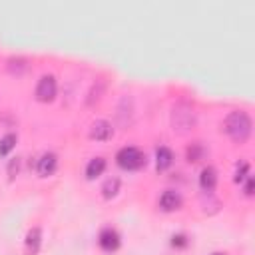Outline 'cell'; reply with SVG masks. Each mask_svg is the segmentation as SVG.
<instances>
[{"instance_id":"4","label":"cell","mask_w":255,"mask_h":255,"mask_svg":"<svg viewBox=\"0 0 255 255\" xmlns=\"http://www.w3.org/2000/svg\"><path fill=\"white\" fill-rule=\"evenodd\" d=\"M56 90H58V86H56V78L52 76V74H46V76H42L40 80H38V86H36V100L38 102H52L54 98H56Z\"/></svg>"},{"instance_id":"17","label":"cell","mask_w":255,"mask_h":255,"mask_svg":"<svg viewBox=\"0 0 255 255\" xmlns=\"http://www.w3.org/2000/svg\"><path fill=\"white\" fill-rule=\"evenodd\" d=\"M16 133H6L2 139H0V155H8L10 149L16 145Z\"/></svg>"},{"instance_id":"22","label":"cell","mask_w":255,"mask_h":255,"mask_svg":"<svg viewBox=\"0 0 255 255\" xmlns=\"http://www.w3.org/2000/svg\"><path fill=\"white\" fill-rule=\"evenodd\" d=\"M213 255H223V253H213Z\"/></svg>"},{"instance_id":"1","label":"cell","mask_w":255,"mask_h":255,"mask_svg":"<svg viewBox=\"0 0 255 255\" xmlns=\"http://www.w3.org/2000/svg\"><path fill=\"white\" fill-rule=\"evenodd\" d=\"M251 129H253V122H251L249 114L243 110H233L223 120V131L235 143H245L251 135Z\"/></svg>"},{"instance_id":"3","label":"cell","mask_w":255,"mask_h":255,"mask_svg":"<svg viewBox=\"0 0 255 255\" xmlns=\"http://www.w3.org/2000/svg\"><path fill=\"white\" fill-rule=\"evenodd\" d=\"M116 161H118V165H120L122 169L133 171V169H139V167L145 165V155H143L137 147L128 145V147H122V149L118 151Z\"/></svg>"},{"instance_id":"19","label":"cell","mask_w":255,"mask_h":255,"mask_svg":"<svg viewBox=\"0 0 255 255\" xmlns=\"http://www.w3.org/2000/svg\"><path fill=\"white\" fill-rule=\"evenodd\" d=\"M18 169H20V157H12L10 163H8V177L14 179L16 173H18Z\"/></svg>"},{"instance_id":"18","label":"cell","mask_w":255,"mask_h":255,"mask_svg":"<svg viewBox=\"0 0 255 255\" xmlns=\"http://www.w3.org/2000/svg\"><path fill=\"white\" fill-rule=\"evenodd\" d=\"M247 175H249V163L247 161H239L237 163V169H235V183H241L243 179H247Z\"/></svg>"},{"instance_id":"5","label":"cell","mask_w":255,"mask_h":255,"mask_svg":"<svg viewBox=\"0 0 255 255\" xmlns=\"http://www.w3.org/2000/svg\"><path fill=\"white\" fill-rule=\"evenodd\" d=\"M88 133L96 141H106V139H110L114 135V128H112V124L108 120H96V122H92Z\"/></svg>"},{"instance_id":"13","label":"cell","mask_w":255,"mask_h":255,"mask_svg":"<svg viewBox=\"0 0 255 255\" xmlns=\"http://www.w3.org/2000/svg\"><path fill=\"white\" fill-rule=\"evenodd\" d=\"M104 169H106V159L104 157H94V159H90V163L86 167V177L88 179H94V177L102 175Z\"/></svg>"},{"instance_id":"9","label":"cell","mask_w":255,"mask_h":255,"mask_svg":"<svg viewBox=\"0 0 255 255\" xmlns=\"http://www.w3.org/2000/svg\"><path fill=\"white\" fill-rule=\"evenodd\" d=\"M42 243V231L40 227H32L26 235V255H36Z\"/></svg>"},{"instance_id":"6","label":"cell","mask_w":255,"mask_h":255,"mask_svg":"<svg viewBox=\"0 0 255 255\" xmlns=\"http://www.w3.org/2000/svg\"><path fill=\"white\" fill-rule=\"evenodd\" d=\"M98 243L104 251H116L120 247V233L112 227H106L100 231V237H98Z\"/></svg>"},{"instance_id":"2","label":"cell","mask_w":255,"mask_h":255,"mask_svg":"<svg viewBox=\"0 0 255 255\" xmlns=\"http://www.w3.org/2000/svg\"><path fill=\"white\" fill-rule=\"evenodd\" d=\"M195 124H197V116H195V110L189 104L179 102V104L173 106V110H171V128H173V131H177L181 135L189 133L195 128Z\"/></svg>"},{"instance_id":"10","label":"cell","mask_w":255,"mask_h":255,"mask_svg":"<svg viewBox=\"0 0 255 255\" xmlns=\"http://www.w3.org/2000/svg\"><path fill=\"white\" fill-rule=\"evenodd\" d=\"M171 163H173V153H171V149L165 147V145L157 147V149H155V167H157V171L167 169Z\"/></svg>"},{"instance_id":"7","label":"cell","mask_w":255,"mask_h":255,"mask_svg":"<svg viewBox=\"0 0 255 255\" xmlns=\"http://www.w3.org/2000/svg\"><path fill=\"white\" fill-rule=\"evenodd\" d=\"M56 165H58V157H56V153L46 151V153L38 159L36 169H38V173H40L42 177H48V175H52V173L56 171Z\"/></svg>"},{"instance_id":"12","label":"cell","mask_w":255,"mask_h":255,"mask_svg":"<svg viewBox=\"0 0 255 255\" xmlns=\"http://www.w3.org/2000/svg\"><path fill=\"white\" fill-rule=\"evenodd\" d=\"M205 147H203V143L201 141H193L189 147H187V151H185V155H187V161H191V163H197V161H201L203 157H205Z\"/></svg>"},{"instance_id":"15","label":"cell","mask_w":255,"mask_h":255,"mask_svg":"<svg viewBox=\"0 0 255 255\" xmlns=\"http://www.w3.org/2000/svg\"><path fill=\"white\" fill-rule=\"evenodd\" d=\"M6 68H8V72L10 74H22V72H26V68H28V64H26V60L24 58H10L8 60V64H6Z\"/></svg>"},{"instance_id":"21","label":"cell","mask_w":255,"mask_h":255,"mask_svg":"<svg viewBox=\"0 0 255 255\" xmlns=\"http://www.w3.org/2000/svg\"><path fill=\"white\" fill-rule=\"evenodd\" d=\"M245 193H247V195L253 193V177H251V175H247V181H245Z\"/></svg>"},{"instance_id":"20","label":"cell","mask_w":255,"mask_h":255,"mask_svg":"<svg viewBox=\"0 0 255 255\" xmlns=\"http://www.w3.org/2000/svg\"><path fill=\"white\" fill-rule=\"evenodd\" d=\"M189 241H187V235H183V233H177V235H173L171 237V245L173 247H185Z\"/></svg>"},{"instance_id":"16","label":"cell","mask_w":255,"mask_h":255,"mask_svg":"<svg viewBox=\"0 0 255 255\" xmlns=\"http://www.w3.org/2000/svg\"><path fill=\"white\" fill-rule=\"evenodd\" d=\"M104 88H106V82L104 80H96V84L92 86V90H90V94H88V106H92L94 102H98L100 98H102V92H104Z\"/></svg>"},{"instance_id":"14","label":"cell","mask_w":255,"mask_h":255,"mask_svg":"<svg viewBox=\"0 0 255 255\" xmlns=\"http://www.w3.org/2000/svg\"><path fill=\"white\" fill-rule=\"evenodd\" d=\"M118 191H120V179H118V177H110V179L104 181V185H102V195H104L106 199L116 197Z\"/></svg>"},{"instance_id":"11","label":"cell","mask_w":255,"mask_h":255,"mask_svg":"<svg viewBox=\"0 0 255 255\" xmlns=\"http://www.w3.org/2000/svg\"><path fill=\"white\" fill-rule=\"evenodd\" d=\"M215 183H217V171H215V167H211V165L203 167V169H201V175H199V185H201V189H203V191H211V189L215 187Z\"/></svg>"},{"instance_id":"8","label":"cell","mask_w":255,"mask_h":255,"mask_svg":"<svg viewBox=\"0 0 255 255\" xmlns=\"http://www.w3.org/2000/svg\"><path fill=\"white\" fill-rule=\"evenodd\" d=\"M159 205H161L163 211H175V209L181 207V195L177 191H173V189H167V191L161 193Z\"/></svg>"}]
</instances>
